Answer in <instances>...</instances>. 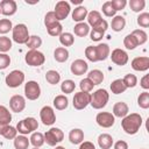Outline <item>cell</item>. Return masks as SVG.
I'll return each mask as SVG.
<instances>
[{
	"label": "cell",
	"mask_w": 149,
	"mask_h": 149,
	"mask_svg": "<svg viewBox=\"0 0 149 149\" xmlns=\"http://www.w3.org/2000/svg\"><path fill=\"white\" fill-rule=\"evenodd\" d=\"M26 45L30 49V50H37L41 45H42V38L37 35H31L28 40V42L26 43Z\"/></svg>",
	"instance_id": "d6a6232c"
},
{
	"label": "cell",
	"mask_w": 149,
	"mask_h": 149,
	"mask_svg": "<svg viewBox=\"0 0 149 149\" xmlns=\"http://www.w3.org/2000/svg\"><path fill=\"white\" fill-rule=\"evenodd\" d=\"M29 142L35 148H40V147H42L44 144V135L42 133H40V132H34V133H31Z\"/></svg>",
	"instance_id": "f1b7e54d"
},
{
	"label": "cell",
	"mask_w": 149,
	"mask_h": 149,
	"mask_svg": "<svg viewBox=\"0 0 149 149\" xmlns=\"http://www.w3.org/2000/svg\"><path fill=\"white\" fill-rule=\"evenodd\" d=\"M33 149H38V148H35V147H34V148H33Z\"/></svg>",
	"instance_id": "6125c7cd"
},
{
	"label": "cell",
	"mask_w": 149,
	"mask_h": 149,
	"mask_svg": "<svg viewBox=\"0 0 149 149\" xmlns=\"http://www.w3.org/2000/svg\"><path fill=\"white\" fill-rule=\"evenodd\" d=\"M114 149H128V144L126 141L120 140V141H116L114 143Z\"/></svg>",
	"instance_id": "6f0895ef"
},
{
	"label": "cell",
	"mask_w": 149,
	"mask_h": 149,
	"mask_svg": "<svg viewBox=\"0 0 149 149\" xmlns=\"http://www.w3.org/2000/svg\"><path fill=\"white\" fill-rule=\"evenodd\" d=\"M45 79H47V81H48L49 84L56 85V84H58L59 80H61V74H59L56 70H49V71H47V73H45Z\"/></svg>",
	"instance_id": "836d02e7"
},
{
	"label": "cell",
	"mask_w": 149,
	"mask_h": 149,
	"mask_svg": "<svg viewBox=\"0 0 149 149\" xmlns=\"http://www.w3.org/2000/svg\"><path fill=\"white\" fill-rule=\"evenodd\" d=\"M132 35L135 37V40H136L139 45L144 44L147 42V40H148V35L143 29H135V30L132 31Z\"/></svg>",
	"instance_id": "1f68e13d"
},
{
	"label": "cell",
	"mask_w": 149,
	"mask_h": 149,
	"mask_svg": "<svg viewBox=\"0 0 149 149\" xmlns=\"http://www.w3.org/2000/svg\"><path fill=\"white\" fill-rule=\"evenodd\" d=\"M59 42L63 47H71L74 43V37L71 33H62L59 35Z\"/></svg>",
	"instance_id": "8d00e7d4"
},
{
	"label": "cell",
	"mask_w": 149,
	"mask_h": 149,
	"mask_svg": "<svg viewBox=\"0 0 149 149\" xmlns=\"http://www.w3.org/2000/svg\"><path fill=\"white\" fill-rule=\"evenodd\" d=\"M43 135H44V142H47V144L50 146V147H55L56 144H58L59 142H62L63 139H64L63 130L59 129V128H56V127L50 128Z\"/></svg>",
	"instance_id": "5b68a950"
},
{
	"label": "cell",
	"mask_w": 149,
	"mask_h": 149,
	"mask_svg": "<svg viewBox=\"0 0 149 149\" xmlns=\"http://www.w3.org/2000/svg\"><path fill=\"white\" fill-rule=\"evenodd\" d=\"M40 118L44 126H51L56 122V114L54 112V108L50 106H44L40 111Z\"/></svg>",
	"instance_id": "8fae6325"
},
{
	"label": "cell",
	"mask_w": 149,
	"mask_h": 149,
	"mask_svg": "<svg viewBox=\"0 0 149 149\" xmlns=\"http://www.w3.org/2000/svg\"><path fill=\"white\" fill-rule=\"evenodd\" d=\"M86 17H87V24L91 26L92 28L102 19V17H101V14H100L98 10H92V12H90Z\"/></svg>",
	"instance_id": "d590c367"
},
{
	"label": "cell",
	"mask_w": 149,
	"mask_h": 149,
	"mask_svg": "<svg viewBox=\"0 0 149 149\" xmlns=\"http://www.w3.org/2000/svg\"><path fill=\"white\" fill-rule=\"evenodd\" d=\"M24 95L28 100H36L41 95V87L37 81L29 80L24 84Z\"/></svg>",
	"instance_id": "ba28073f"
},
{
	"label": "cell",
	"mask_w": 149,
	"mask_h": 149,
	"mask_svg": "<svg viewBox=\"0 0 149 149\" xmlns=\"http://www.w3.org/2000/svg\"><path fill=\"white\" fill-rule=\"evenodd\" d=\"M98 146L101 149H111V147L113 146V137L107 133L100 134L98 136Z\"/></svg>",
	"instance_id": "603a6c76"
},
{
	"label": "cell",
	"mask_w": 149,
	"mask_h": 149,
	"mask_svg": "<svg viewBox=\"0 0 149 149\" xmlns=\"http://www.w3.org/2000/svg\"><path fill=\"white\" fill-rule=\"evenodd\" d=\"M97 123L102 128H109L115 122V116L109 112H99L95 116Z\"/></svg>",
	"instance_id": "7c38bea8"
},
{
	"label": "cell",
	"mask_w": 149,
	"mask_h": 149,
	"mask_svg": "<svg viewBox=\"0 0 149 149\" xmlns=\"http://www.w3.org/2000/svg\"><path fill=\"white\" fill-rule=\"evenodd\" d=\"M54 58L58 62V63H64L68 61L69 58V51L66 48L64 47H58L55 49L54 51Z\"/></svg>",
	"instance_id": "d4e9b609"
},
{
	"label": "cell",
	"mask_w": 149,
	"mask_h": 149,
	"mask_svg": "<svg viewBox=\"0 0 149 149\" xmlns=\"http://www.w3.org/2000/svg\"><path fill=\"white\" fill-rule=\"evenodd\" d=\"M55 22H59V21H57L55 13H54V12H48V13L45 14V16H44V24H45V27L48 28L49 26L54 24Z\"/></svg>",
	"instance_id": "f907efd6"
},
{
	"label": "cell",
	"mask_w": 149,
	"mask_h": 149,
	"mask_svg": "<svg viewBox=\"0 0 149 149\" xmlns=\"http://www.w3.org/2000/svg\"><path fill=\"white\" fill-rule=\"evenodd\" d=\"M13 29L12 21L9 19H1L0 20V34H7Z\"/></svg>",
	"instance_id": "bcb514c9"
},
{
	"label": "cell",
	"mask_w": 149,
	"mask_h": 149,
	"mask_svg": "<svg viewBox=\"0 0 149 149\" xmlns=\"http://www.w3.org/2000/svg\"><path fill=\"white\" fill-rule=\"evenodd\" d=\"M109 87H111L112 93H114V94L123 93V92L127 90V87L125 86V84H123L122 79H115V80H113Z\"/></svg>",
	"instance_id": "f546056e"
},
{
	"label": "cell",
	"mask_w": 149,
	"mask_h": 149,
	"mask_svg": "<svg viewBox=\"0 0 149 149\" xmlns=\"http://www.w3.org/2000/svg\"><path fill=\"white\" fill-rule=\"evenodd\" d=\"M73 33H74V35H77L79 37H85L90 33V26L85 22H79L74 26Z\"/></svg>",
	"instance_id": "4316f807"
},
{
	"label": "cell",
	"mask_w": 149,
	"mask_h": 149,
	"mask_svg": "<svg viewBox=\"0 0 149 149\" xmlns=\"http://www.w3.org/2000/svg\"><path fill=\"white\" fill-rule=\"evenodd\" d=\"M0 135H2L7 140H14L17 136V130L13 126L0 123Z\"/></svg>",
	"instance_id": "ac0fdd59"
},
{
	"label": "cell",
	"mask_w": 149,
	"mask_h": 149,
	"mask_svg": "<svg viewBox=\"0 0 149 149\" xmlns=\"http://www.w3.org/2000/svg\"><path fill=\"white\" fill-rule=\"evenodd\" d=\"M129 112L128 105L123 101H118L116 104H114L113 106V115L116 118H125Z\"/></svg>",
	"instance_id": "d6986e66"
},
{
	"label": "cell",
	"mask_w": 149,
	"mask_h": 149,
	"mask_svg": "<svg viewBox=\"0 0 149 149\" xmlns=\"http://www.w3.org/2000/svg\"><path fill=\"white\" fill-rule=\"evenodd\" d=\"M142 116L137 113H130V114H127L125 118H122V121H121V127L122 129L125 130L126 134L128 135H134L136 134L141 126H142Z\"/></svg>",
	"instance_id": "6da1fadb"
},
{
	"label": "cell",
	"mask_w": 149,
	"mask_h": 149,
	"mask_svg": "<svg viewBox=\"0 0 149 149\" xmlns=\"http://www.w3.org/2000/svg\"><path fill=\"white\" fill-rule=\"evenodd\" d=\"M104 35H105V33L99 31V30H95V29H92V30L90 31V38H91L92 41H95V42L100 41V40L104 37Z\"/></svg>",
	"instance_id": "f5cc1de1"
},
{
	"label": "cell",
	"mask_w": 149,
	"mask_h": 149,
	"mask_svg": "<svg viewBox=\"0 0 149 149\" xmlns=\"http://www.w3.org/2000/svg\"><path fill=\"white\" fill-rule=\"evenodd\" d=\"M10 121H12V114H10L9 109L7 107L0 105V123L9 125Z\"/></svg>",
	"instance_id": "e575fe53"
},
{
	"label": "cell",
	"mask_w": 149,
	"mask_h": 149,
	"mask_svg": "<svg viewBox=\"0 0 149 149\" xmlns=\"http://www.w3.org/2000/svg\"><path fill=\"white\" fill-rule=\"evenodd\" d=\"M10 64V57L7 54H1L0 52V70H5L9 66Z\"/></svg>",
	"instance_id": "816d5d0a"
},
{
	"label": "cell",
	"mask_w": 149,
	"mask_h": 149,
	"mask_svg": "<svg viewBox=\"0 0 149 149\" xmlns=\"http://www.w3.org/2000/svg\"><path fill=\"white\" fill-rule=\"evenodd\" d=\"M69 140L72 144H80L84 141V132L79 128H73L69 133Z\"/></svg>",
	"instance_id": "44dd1931"
},
{
	"label": "cell",
	"mask_w": 149,
	"mask_h": 149,
	"mask_svg": "<svg viewBox=\"0 0 149 149\" xmlns=\"http://www.w3.org/2000/svg\"><path fill=\"white\" fill-rule=\"evenodd\" d=\"M109 57H111L112 62H113L114 64L119 65V66H123V65H126V64L128 63V59H129L128 54H127L125 50L119 49V48L114 49V50L112 51V54H111Z\"/></svg>",
	"instance_id": "4fadbf2b"
},
{
	"label": "cell",
	"mask_w": 149,
	"mask_h": 149,
	"mask_svg": "<svg viewBox=\"0 0 149 149\" xmlns=\"http://www.w3.org/2000/svg\"><path fill=\"white\" fill-rule=\"evenodd\" d=\"M111 3H112V6L114 7V9L118 12V10H121V9H123V8L126 7L127 1H126V0H112Z\"/></svg>",
	"instance_id": "db71d44e"
},
{
	"label": "cell",
	"mask_w": 149,
	"mask_h": 149,
	"mask_svg": "<svg viewBox=\"0 0 149 149\" xmlns=\"http://www.w3.org/2000/svg\"><path fill=\"white\" fill-rule=\"evenodd\" d=\"M79 149H95V147H94V144H93L92 142H90V141H84V142L80 143Z\"/></svg>",
	"instance_id": "680465c9"
},
{
	"label": "cell",
	"mask_w": 149,
	"mask_h": 149,
	"mask_svg": "<svg viewBox=\"0 0 149 149\" xmlns=\"http://www.w3.org/2000/svg\"><path fill=\"white\" fill-rule=\"evenodd\" d=\"M87 69H88V65L84 59H76L70 65V70L74 76H81L86 73Z\"/></svg>",
	"instance_id": "2e32d148"
},
{
	"label": "cell",
	"mask_w": 149,
	"mask_h": 149,
	"mask_svg": "<svg viewBox=\"0 0 149 149\" xmlns=\"http://www.w3.org/2000/svg\"><path fill=\"white\" fill-rule=\"evenodd\" d=\"M87 14H88V12H87L86 7H84V6H78V7H76V8L73 9V12H72V20L76 21V22H78V23H79V22H83V21L86 19Z\"/></svg>",
	"instance_id": "7402d4cb"
},
{
	"label": "cell",
	"mask_w": 149,
	"mask_h": 149,
	"mask_svg": "<svg viewBox=\"0 0 149 149\" xmlns=\"http://www.w3.org/2000/svg\"><path fill=\"white\" fill-rule=\"evenodd\" d=\"M137 24L142 28H147L149 27V13H141L139 16H137V20H136Z\"/></svg>",
	"instance_id": "c3c4849f"
},
{
	"label": "cell",
	"mask_w": 149,
	"mask_h": 149,
	"mask_svg": "<svg viewBox=\"0 0 149 149\" xmlns=\"http://www.w3.org/2000/svg\"><path fill=\"white\" fill-rule=\"evenodd\" d=\"M71 2H72L73 5L76 3V5H79V6H80V3H81V0H71Z\"/></svg>",
	"instance_id": "91938a15"
},
{
	"label": "cell",
	"mask_w": 149,
	"mask_h": 149,
	"mask_svg": "<svg viewBox=\"0 0 149 149\" xmlns=\"http://www.w3.org/2000/svg\"><path fill=\"white\" fill-rule=\"evenodd\" d=\"M47 30L50 36H59L63 33V26L61 24V22H55L54 24L49 26Z\"/></svg>",
	"instance_id": "f35d334b"
},
{
	"label": "cell",
	"mask_w": 149,
	"mask_h": 149,
	"mask_svg": "<svg viewBox=\"0 0 149 149\" xmlns=\"http://www.w3.org/2000/svg\"><path fill=\"white\" fill-rule=\"evenodd\" d=\"M109 99V94L105 88H99L97 91H94L91 94V102L90 105L94 108V109H101L104 108Z\"/></svg>",
	"instance_id": "7a4b0ae2"
},
{
	"label": "cell",
	"mask_w": 149,
	"mask_h": 149,
	"mask_svg": "<svg viewBox=\"0 0 149 149\" xmlns=\"http://www.w3.org/2000/svg\"><path fill=\"white\" fill-rule=\"evenodd\" d=\"M101 10H102V13H104L107 17H113V16H115V13H116V10H115L114 7L112 6L111 1L104 2L102 7H101Z\"/></svg>",
	"instance_id": "f6af8a7d"
},
{
	"label": "cell",
	"mask_w": 149,
	"mask_h": 149,
	"mask_svg": "<svg viewBox=\"0 0 149 149\" xmlns=\"http://www.w3.org/2000/svg\"><path fill=\"white\" fill-rule=\"evenodd\" d=\"M129 7L133 12L140 13L142 9L146 7V1L144 0H130L129 1Z\"/></svg>",
	"instance_id": "ee69618b"
},
{
	"label": "cell",
	"mask_w": 149,
	"mask_h": 149,
	"mask_svg": "<svg viewBox=\"0 0 149 149\" xmlns=\"http://www.w3.org/2000/svg\"><path fill=\"white\" fill-rule=\"evenodd\" d=\"M132 68L135 71H147L149 69V57L147 56H141V57H135L132 61Z\"/></svg>",
	"instance_id": "e0dca14e"
},
{
	"label": "cell",
	"mask_w": 149,
	"mask_h": 149,
	"mask_svg": "<svg viewBox=\"0 0 149 149\" xmlns=\"http://www.w3.org/2000/svg\"><path fill=\"white\" fill-rule=\"evenodd\" d=\"M30 35L28 31V28L23 23H19L13 27L12 29V38L17 44H26L29 40Z\"/></svg>",
	"instance_id": "3957f363"
},
{
	"label": "cell",
	"mask_w": 149,
	"mask_h": 149,
	"mask_svg": "<svg viewBox=\"0 0 149 149\" xmlns=\"http://www.w3.org/2000/svg\"><path fill=\"white\" fill-rule=\"evenodd\" d=\"M15 128H16L17 133H20L21 135H27V134L34 133V130H36L38 128V122L35 118H26V119L19 121Z\"/></svg>",
	"instance_id": "277c9868"
},
{
	"label": "cell",
	"mask_w": 149,
	"mask_h": 149,
	"mask_svg": "<svg viewBox=\"0 0 149 149\" xmlns=\"http://www.w3.org/2000/svg\"><path fill=\"white\" fill-rule=\"evenodd\" d=\"M0 13H1V12H0Z\"/></svg>",
	"instance_id": "be15d7a7"
},
{
	"label": "cell",
	"mask_w": 149,
	"mask_h": 149,
	"mask_svg": "<svg viewBox=\"0 0 149 149\" xmlns=\"http://www.w3.org/2000/svg\"><path fill=\"white\" fill-rule=\"evenodd\" d=\"M122 81H123V84H125V86H126L127 88H130V87H135V86H136V84H137V78H136L135 74L128 73V74H126V76L123 77Z\"/></svg>",
	"instance_id": "7bdbcfd3"
},
{
	"label": "cell",
	"mask_w": 149,
	"mask_h": 149,
	"mask_svg": "<svg viewBox=\"0 0 149 149\" xmlns=\"http://www.w3.org/2000/svg\"><path fill=\"white\" fill-rule=\"evenodd\" d=\"M70 10H71V8H70V3L68 1H65V0L58 1L55 6V10H54L57 21H62V20L66 19L68 15L70 14Z\"/></svg>",
	"instance_id": "30bf717a"
},
{
	"label": "cell",
	"mask_w": 149,
	"mask_h": 149,
	"mask_svg": "<svg viewBox=\"0 0 149 149\" xmlns=\"http://www.w3.org/2000/svg\"><path fill=\"white\" fill-rule=\"evenodd\" d=\"M73 107L78 111L80 109H84L87 107V105H90L91 102V94L87 93V92H77L73 97Z\"/></svg>",
	"instance_id": "9c48e42d"
},
{
	"label": "cell",
	"mask_w": 149,
	"mask_h": 149,
	"mask_svg": "<svg viewBox=\"0 0 149 149\" xmlns=\"http://www.w3.org/2000/svg\"><path fill=\"white\" fill-rule=\"evenodd\" d=\"M111 27L114 31H121L125 29L126 27V20L123 16L121 15H115L113 16L112 19V22H111Z\"/></svg>",
	"instance_id": "cb8c5ba5"
},
{
	"label": "cell",
	"mask_w": 149,
	"mask_h": 149,
	"mask_svg": "<svg viewBox=\"0 0 149 149\" xmlns=\"http://www.w3.org/2000/svg\"><path fill=\"white\" fill-rule=\"evenodd\" d=\"M74 88H76V84H74V81L71 80V79H66V80H64V81L61 84V91H62L63 93H65V94L72 93V92L74 91Z\"/></svg>",
	"instance_id": "74e56055"
},
{
	"label": "cell",
	"mask_w": 149,
	"mask_h": 149,
	"mask_svg": "<svg viewBox=\"0 0 149 149\" xmlns=\"http://www.w3.org/2000/svg\"><path fill=\"white\" fill-rule=\"evenodd\" d=\"M79 87H80V91H81V92H87V93H88L90 91L93 90L94 84H93L88 78H84V79L80 80V83H79Z\"/></svg>",
	"instance_id": "7dc6e473"
},
{
	"label": "cell",
	"mask_w": 149,
	"mask_h": 149,
	"mask_svg": "<svg viewBox=\"0 0 149 149\" xmlns=\"http://www.w3.org/2000/svg\"><path fill=\"white\" fill-rule=\"evenodd\" d=\"M23 81H24V73L20 70H13L5 78L6 85L8 87H12V88L19 87L21 84H23Z\"/></svg>",
	"instance_id": "52a82bcc"
},
{
	"label": "cell",
	"mask_w": 149,
	"mask_h": 149,
	"mask_svg": "<svg viewBox=\"0 0 149 149\" xmlns=\"http://www.w3.org/2000/svg\"><path fill=\"white\" fill-rule=\"evenodd\" d=\"M123 45H125V48L128 49V50H134L139 44H137L135 37H134L132 34H128V35L125 36V38H123Z\"/></svg>",
	"instance_id": "b9f144b4"
},
{
	"label": "cell",
	"mask_w": 149,
	"mask_h": 149,
	"mask_svg": "<svg viewBox=\"0 0 149 149\" xmlns=\"http://www.w3.org/2000/svg\"><path fill=\"white\" fill-rule=\"evenodd\" d=\"M140 85H141V87L144 88V90H148V88H149V74H144V76L141 78Z\"/></svg>",
	"instance_id": "9f6ffc18"
},
{
	"label": "cell",
	"mask_w": 149,
	"mask_h": 149,
	"mask_svg": "<svg viewBox=\"0 0 149 149\" xmlns=\"http://www.w3.org/2000/svg\"><path fill=\"white\" fill-rule=\"evenodd\" d=\"M69 105V100L68 98L64 95V94H59V95H56L55 99H54V107L58 111H63L68 107Z\"/></svg>",
	"instance_id": "83f0119b"
},
{
	"label": "cell",
	"mask_w": 149,
	"mask_h": 149,
	"mask_svg": "<svg viewBox=\"0 0 149 149\" xmlns=\"http://www.w3.org/2000/svg\"><path fill=\"white\" fill-rule=\"evenodd\" d=\"M9 107L12 109V112L15 113H20L26 107V99L24 97L20 95V94H15L9 99Z\"/></svg>",
	"instance_id": "5bb4252c"
},
{
	"label": "cell",
	"mask_w": 149,
	"mask_h": 149,
	"mask_svg": "<svg viewBox=\"0 0 149 149\" xmlns=\"http://www.w3.org/2000/svg\"><path fill=\"white\" fill-rule=\"evenodd\" d=\"M85 56L90 62H98L97 55H95V48L93 45H90L85 49Z\"/></svg>",
	"instance_id": "681fc988"
},
{
	"label": "cell",
	"mask_w": 149,
	"mask_h": 149,
	"mask_svg": "<svg viewBox=\"0 0 149 149\" xmlns=\"http://www.w3.org/2000/svg\"><path fill=\"white\" fill-rule=\"evenodd\" d=\"M55 149H65V148H64V147H62V146H58V147H56Z\"/></svg>",
	"instance_id": "94428289"
},
{
	"label": "cell",
	"mask_w": 149,
	"mask_h": 149,
	"mask_svg": "<svg viewBox=\"0 0 149 149\" xmlns=\"http://www.w3.org/2000/svg\"><path fill=\"white\" fill-rule=\"evenodd\" d=\"M107 28H108V23H107V21L106 20H104V19H101L92 29H95V30H99V31H102V33H105L106 30H107Z\"/></svg>",
	"instance_id": "11a10c76"
},
{
	"label": "cell",
	"mask_w": 149,
	"mask_h": 149,
	"mask_svg": "<svg viewBox=\"0 0 149 149\" xmlns=\"http://www.w3.org/2000/svg\"><path fill=\"white\" fill-rule=\"evenodd\" d=\"M137 105L143 109L149 108V92L144 91V92L140 93V95L137 98Z\"/></svg>",
	"instance_id": "ab89813d"
},
{
	"label": "cell",
	"mask_w": 149,
	"mask_h": 149,
	"mask_svg": "<svg viewBox=\"0 0 149 149\" xmlns=\"http://www.w3.org/2000/svg\"><path fill=\"white\" fill-rule=\"evenodd\" d=\"M12 49V41L7 36H0V52L6 54Z\"/></svg>",
	"instance_id": "60d3db41"
},
{
	"label": "cell",
	"mask_w": 149,
	"mask_h": 149,
	"mask_svg": "<svg viewBox=\"0 0 149 149\" xmlns=\"http://www.w3.org/2000/svg\"><path fill=\"white\" fill-rule=\"evenodd\" d=\"M87 78H88V79L94 84V86H95V85H99V84L102 83V80H104V73H102V71H100V70H98V69H94V70H91V71L88 72Z\"/></svg>",
	"instance_id": "484cf974"
},
{
	"label": "cell",
	"mask_w": 149,
	"mask_h": 149,
	"mask_svg": "<svg viewBox=\"0 0 149 149\" xmlns=\"http://www.w3.org/2000/svg\"><path fill=\"white\" fill-rule=\"evenodd\" d=\"M17 5L14 0H2L0 1V12L6 16H12L16 13Z\"/></svg>",
	"instance_id": "9a60e30c"
},
{
	"label": "cell",
	"mask_w": 149,
	"mask_h": 149,
	"mask_svg": "<svg viewBox=\"0 0 149 149\" xmlns=\"http://www.w3.org/2000/svg\"><path fill=\"white\" fill-rule=\"evenodd\" d=\"M29 140L24 135H19L14 139V147L15 149H28L29 147Z\"/></svg>",
	"instance_id": "4dcf8cb0"
},
{
	"label": "cell",
	"mask_w": 149,
	"mask_h": 149,
	"mask_svg": "<svg viewBox=\"0 0 149 149\" xmlns=\"http://www.w3.org/2000/svg\"><path fill=\"white\" fill-rule=\"evenodd\" d=\"M94 48H95V55H97L98 62H99V61H105V59L109 56V54H111L109 47H108V44H106V43H100V44L95 45Z\"/></svg>",
	"instance_id": "ffe728a7"
},
{
	"label": "cell",
	"mask_w": 149,
	"mask_h": 149,
	"mask_svg": "<svg viewBox=\"0 0 149 149\" xmlns=\"http://www.w3.org/2000/svg\"><path fill=\"white\" fill-rule=\"evenodd\" d=\"M24 61L30 66H41L45 62V56L38 50H29L24 56Z\"/></svg>",
	"instance_id": "8992f818"
}]
</instances>
